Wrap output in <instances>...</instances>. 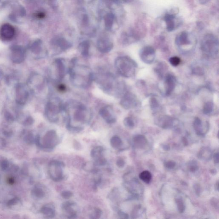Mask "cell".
I'll return each mask as SVG.
<instances>
[{
  "mask_svg": "<svg viewBox=\"0 0 219 219\" xmlns=\"http://www.w3.org/2000/svg\"><path fill=\"white\" fill-rule=\"evenodd\" d=\"M93 80L103 91L114 96H119L124 92V84L112 73L101 72L94 75Z\"/></svg>",
  "mask_w": 219,
  "mask_h": 219,
  "instance_id": "1",
  "label": "cell"
},
{
  "mask_svg": "<svg viewBox=\"0 0 219 219\" xmlns=\"http://www.w3.org/2000/svg\"><path fill=\"white\" fill-rule=\"evenodd\" d=\"M72 63L68 70L71 82L78 87L87 88L93 80L91 69L87 65L77 64L76 60H72Z\"/></svg>",
  "mask_w": 219,
  "mask_h": 219,
  "instance_id": "2",
  "label": "cell"
},
{
  "mask_svg": "<svg viewBox=\"0 0 219 219\" xmlns=\"http://www.w3.org/2000/svg\"><path fill=\"white\" fill-rule=\"evenodd\" d=\"M67 116L66 126L70 125L73 122L85 124L90 120L91 114L87 107L79 101H72L68 102L64 107Z\"/></svg>",
  "mask_w": 219,
  "mask_h": 219,
  "instance_id": "3",
  "label": "cell"
},
{
  "mask_svg": "<svg viewBox=\"0 0 219 219\" xmlns=\"http://www.w3.org/2000/svg\"><path fill=\"white\" fill-rule=\"evenodd\" d=\"M115 66L118 73L125 78H129L134 75L137 65L132 59L127 56L117 57L115 61Z\"/></svg>",
  "mask_w": 219,
  "mask_h": 219,
  "instance_id": "4",
  "label": "cell"
},
{
  "mask_svg": "<svg viewBox=\"0 0 219 219\" xmlns=\"http://www.w3.org/2000/svg\"><path fill=\"white\" fill-rule=\"evenodd\" d=\"M64 107L58 98H54L49 101L45 107V113L47 120L52 123H56L59 120L60 115Z\"/></svg>",
  "mask_w": 219,
  "mask_h": 219,
  "instance_id": "5",
  "label": "cell"
},
{
  "mask_svg": "<svg viewBox=\"0 0 219 219\" xmlns=\"http://www.w3.org/2000/svg\"><path fill=\"white\" fill-rule=\"evenodd\" d=\"M30 90L26 85L18 83L15 87V100L19 105H25L30 98Z\"/></svg>",
  "mask_w": 219,
  "mask_h": 219,
  "instance_id": "6",
  "label": "cell"
},
{
  "mask_svg": "<svg viewBox=\"0 0 219 219\" xmlns=\"http://www.w3.org/2000/svg\"><path fill=\"white\" fill-rule=\"evenodd\" d=\"M59 139L55 131L49 130L46 133L43 139V143L39 147L43 150H50L58 143Z\"/></svg>",
  "mask_w": 219,
  "mask_h": 219,
  "instance_id": "7",
  "label": "cell"
},
{
  "mask_svg": "<svg viewBox=\"0 0 219 219\" xmlns=\"http://www.w3.org/2000/svg\"><path fill=\"white\" fill-rule=\"evenodd\" d=\"M65 164L62 161H52L49 164V173L50 176L55 182L60 181L63 179L62 167Z\"/></svg>",
  "mask_w": 219,
  "mask_h": 219,
  "instance_id": "8",
  "label": "cell"
},
{
  "mask_svg": "<svg viewBox=\"0 0 219 219\" xmlns=\"http://www.w3.org/2000/svg\"><path fill=\"white\" fill-rule=\"evenodd\" d=\"M137 100L135 95L131 92H127L123 96L120 101V104L124 109L129 110L137 106Z\"/></svg>",
  "mask_w": 219,
  "mask_h": 219,
  "instance_id": "9",
  "label": "cell"
},
{
  "mask_svg": "<svg viewBox=\"0 0 219 219\" xmlns=\"http://www.w3.org/2000/svg\"><path fill=\"white\" fill-rule=\"evenodd\" d=\"M26 52L23 48L15 46L11 50L10 57L11 60L15 64H20L24 61L26 58Z\"/></svg>",
  "mask_w": 219,
  "mask_h": 219,
  "instance_id": "10",
  "label": "cell"
},
{
  "mask_svg": "<svg viewBox=\"0 0 219 219\" xmlns=\"http://www.w3.org/2000/svg\"><path fill=\"white\" fill-rule=\"evenodd\" d=\"M53 65L57 76V80L61 81L65 77L67 71L65 61L62 59H57L54 62Z\"/></svg>",
  "mask_w": 219,
  "mask_h": 219,
  "instance_id": "11",
  "label": "cell"
},
{
  "mask_svg": "<svg viewBox=\"0 0 219 219\" xmlns=\"http://www.w3.org/2000/svg\"><path fill=\"white\" fill-rule=\"evenodd\" d=\"M99 114L108 124H113L116 122V116L111 106H106L102 107L100 110Z\"/></svg>",
  "mask_w": 219,
  "mask_h": 219,
  "instance_id": "12",
  "label": "cell"
},
{
  "mask_svg": "<svg viewBox=\"0 0 219 219\" xmlns=\"http://www.w3.org/2000/svg\"><path fill=\"white\" fill-rule=\"evenodd\" d=\"M140 57L143 62L147 64H150L154 61L155 57V51L151 47L144 48L140 53Z\"/></svg>",
  "mask_w": 219,
  "mask_h": 219,
  "instance_id": "13",
  "label": "cell"
},
{
  "mask_svg": "<svg viewBox=\"0 0 219 219\" xmlns=\"http://www.w3.org/2000/svg\"><path fill=\"white\" fill-rule=\"evenodd\" d=\"M156 122L157 125L161 128L169 129L176 125L178 121L171 116L164 115L158 117Z\"/></svg>",
  "mask_w": 219,
  "mask_h": 219,
  "instance_id": "14",
  "label": "cell"
},
{
  "mask_svg": "<svg viewBox=\"0 0 219 219\" xmlns=\"http://www.w3.org/2000/svg\"><path fill=\"white\" fill-rule=\"evenodd\" d=\"M14 28L9 24H4L0 30V37L4 41H10L14 37Z\"/></svg>",
  "mask_w": 219,
  "mask_h": 219,
  "instance_id": "15",
  "label": "cell"
},
{
  "mask_svg": "<svg viewBox=\"0 0 219 219\" xmlns=\"http://www.w3.org/2000/svg\"><path fill=\"white\" fill-rule=\"evenodd\" d=\"M176 83V80L174 76L169 74L167 75L165 79V86L166 95L170 96L174 90Z\"/></svg>",
  "mask_w": 219,
  "mask_h": 219,
  "instance_id": "16",
  "label": "cell"
},
{
  "mask_svg": "<svg viewBox=\"0 0 219 219\" xmlns=\"http://www.w3.org/2000/svg\"><path fill=\"white\" fill-rule=\"evenodd\" d=\"M193 127L195 132L198 135H202L205 134V132H208L209 129V124L208 122L205 123L204 125L202 124V121L199 118H195L193 123Z\"/></svg>",
  "mask_w": 219,
  "mask_h": 219,
  "instance_id": "17",
  "label": "cell"
},
{
  "mask_svg": "<svg viewBox=\"0 0 219 219\" xmlns=\"http://www.w3.org/2000/svg\"><path fill=\"white\" fill-rule=\"evenodd\" d=\"M44 80L43 78L38 74H34L32 75L29 79L28 84L33 88H39L43 84Z\"/></svg>",
  "mask_w": 219,
  "mask_h": 219,
  "instance_id": "18",
  "label": "cell"
},
{
  "mask_svg": "<svg viewBox=\"0 0 219 219\" xmlns=\"http://www.w3.org/2000/svg\"><path fill=\"white\" fill-rule=\"evenodd\" d=\"M134 145L136 147L143 148L147 144V140L145 137L141 135H137L133 139Z\"/></svg>",
  "mask_w": 219,
  "mask_h": 219,
  "instance_id": "19",
  "label": "cell"
},
{
  "mask_svg": "<svg viewBox=\"0 0 219 219\" xmlns=\"http://www.w3.org/2000/svg\"><path fill=\"white\" fill-rule=\"evenodd\" d=\"M40 212L46 218H52L55 215L54 209L51 205H46L43 206L41 209Z\"/></svg>",
  "mask_w": 219,
  "mask_h": 219,
  "instance_id": "20",
  "label": "cell"
},
{
  "mask_svg": "<svg viewBox=\"0 0 219 219\" xmlns=\"http://www.w3.org/2000/svg\"><path fill=\"white\" fill-rule=\"evenodd\" d=\"M212 151L209 148L207 147H203L198 153V158L203 160H210L212 157Z\"/></svg>",
  "mask_w": 219,
  "mask_h": 219,
  "instance_id": "21",
  "label": "cell"
},
{
  "mask_svg": "<svg viewBox=\"0 0 219 219\" xmlns=\"http://www.w3.org/2000/svg\"><path fill=\"white\" fill-rule=\"evenodd\" d=\"M112 48V45L107 41H100L98 44V49L101 52L107 53L109 52Z\"/></svg>",
  "mask_w": 219,
  "mask_h": 219,
  "instance_id": "22",
  "label": "cell"
},
{
  "mask_svg": "<svg viewBox=\"0 0 219 219\" xmlns=\"http://www.w3.org/2000/svg\"><path fill=\"white\" fill-rule=\"evenodd\" d=\"M31 194L34 198L37 199H42L45 195V193L43 189L40 187L37 186L33 189L31 192Z\"/></svg>",
  "mask_w": 219,
  "mask_h": 219,
  "instance_id": "23",
  "label": "cell"
},
{
  "mask_svg": "<svg viewBox=\"0 0 219 219\" xmlns=\"http://www.w3.org/2000/svg\"><path fill=\"white\" fill-rule=\"evenodd\" d=\"M75 203L73 202H70V201H68V202H65L62 203V208L64 211H66L67 213L69 214V216L73 214L76 213V212L73 210L72 208V206H74Z\"/></svg>",
  "mask_w": 219,
  "mask_h": 219,
  "instance_id": "24",
  "label": "cell"
},
{
  "mask_svg": "<svg viewBox=\"0 0 219 219\" xmlns=\"http://www.w3.org/2000/svg\"><path fill=\"white\" fill-rule=\"evenodd\" d=\"M110 143L111 146L113 148L118 149L123 145V141L120 137L118 136H114L112 137L110 140Z\"/></svg>",
  "mask_w": 219,
  "mask_h": 219,
  "instance_id": "25",
  "label": "cell"
},
{
  "mask_svg": "<svg viewBox=\"0 0 219 219\" xmlns=\"http://www.w3.org/2000/svg\"><path fill=\"white\" fill-rule=\"evenodd\" d=\"M104 151V148L102 146H98L94 148L90 152V155L93 158L96 159L102 157V153Z\"/></svg>",
  "mask_w": 219,
  "mask_h": 219,
  "instance_id": "26",
  "label": "cell"
},
{
  "mask_svg": "<svg viewBox=\"0 0 219 219\" xmlns=\"http://www.w3.org/2000/svg\"><path fill=\"white\" fill-rule=\"evenodd\" d=\"M139 177L140 179L144 182L145 183L148 184L150 183L151 181L152 176H151V173L149 171L145 170L143 171L140 174Z\"/></svg>",
  "mask_w": 219,
  "mask_h": 219,
  "instance_id": "27",
  "label": "cell"
},
{
  "mask_svg": "<svg viewBox=\"0 0 219 219\" xmlns=\"http://www.w3.org/2000/svg\"><path fill=\"white\" fill-rule=\"evenodd\" d=\"M89 48L90 46L87 43L82 44L80 47L79 51L82 56L84 57H87L89 54Z\"/></svg>",
  "mask_w": 219,
  "mask_h": 219,
  "instance_id": "28",
  "label": "cell"
},
{
  "mask_svg": "<svg viewBox=\"0 0 219 219\" xmlns=\"http://www.w3.org/2000/svg\"><path fill=\"white\" fill-rule=\"evenodd\" d=\"M20 199L17 197H15L8 201L7 206L10 209H13L16 205H20Z\"/></svg>",
  "mask_w": 219,
  "mask_h": 219,
  "instance_id": "29",
  "label": "cell"
},
{
  "mask_svg": "<svg viewBox=\"0 0 219 219\" xmlns=\"http://www.w3.org/2000/svg\"><path fill=\"white\" fill-rule=\"evenodd\" d=\"M175 200L177 206L178 211L180 213H183L185 210V205L183 200L180 197L176 198Z\"/></svg>",
  "mask_w": 219,
  "mask_h": 219,
  "instance_id": "30",
  "label": "cell"
},
{
  "mask_svg": "<svg viewBox=\"0 0 219 219\" xmlns=\"http://www.w3.org/2000/svg\"><path fill=\"white\" fill-rule=\"evenodd\" d=\"M214 107V104L212 102L206 103L203 107V113L205 114H210L213 111Z\"/></svg>",
  "mask_w": 219,
  "mask_h": 219,
  "instance_id": "31",
  "label": "cell"
},
{
  "mask_svg": "<svg viewBox=\"0 0 219 219\" xmlns=\"http://www.w3.org/2000/svg\"><path fill=\"white\" fill-rule=\"evenodd\" d=\"M35 137H36L34 136L33 133L31 132H28L24 136V140L26 143L29 144H32L35 143Z\"/></svg>",
  "mask_w": 219,
  "mask_h": 219,
  "instance_id": "32",
  "label": "cell"
},
{
  "mask_svg": "<svg viewBox=\"0 0 219 219\" xmlns=\"http://www.w3.org/2000/svg\"><path fill=\"white\" fill-rule=\"evenodd\" d=\"M95 164H93V162H88L84 164L82 168L85 170L93 172V171L95 169Z\"/></svg>",
  "mask_w": 219,
  "mask_h": 219,
  "instance_id": "33",
  "label": "cell"
},
{
  "mask_svg": "<svg viewBox=\"0 0 219 219\" xmlns=\"http://www.w3.org/2000/svg\"><path fill=\"white\" fill-rule=\"evenodd\" d=\"M123 123L126 127L130 128V129L133 128L134 126V123L133 120L130 117L125 118L123 121Z\"/></svg>",
  "mask_w": 219,
  "mask_h": 219,
  "instance_id": "34",
  "label": "cell"
},
{
  "mask_svg": "<svg viewBox=\"0 0 219 219\" xmlns=\"http://www.w3.org/2000/svg\"><path fill=\"white\" fill-rule=\"evenodd\" d=\"M169 62L173 66H178L181 62L180 59L178 57L175 56L171 57L169 59Z\"/></svg>",
  "mask_w": 219,
  "mask_h": 219,
  "instance_id": "35",
  "label": "cell"
},
{
  "mask_svg": "<svg viewBox=\"0 0 219 219\" xmlns=\"http://www.w3.org/2000/svg\"><path fill=\"white\" fill-rule=\"evenodd\" d=\"M4 116L7 121L9 123L13 122L16 119V117H15L13 114L7 111L5 113Z\"/></svg>",
  "mask_w": 219,
  "mask_h": 219,
  "instance_id": "36",
  "label": "cell"
},
{
  "mask_svg": "<svg viewBox=\"0 0 219 219\" xmlns=\"http://www.w3.org/2000/svg\"><path fill=\"white\" fill-rule=\"evenodd\" d=\"M150 107L151 109L155 110L157 109V107L159 106V103L157 100L155 98H151L150 101Z\"/></svg>",
  "mask_w": 219,
  "mask_h": 219,
  "instance_id": "37",
  "label": "cell"
},
{
  "mask_svg": "<svg viewBox=\"0 0 219 219\" xmlns=\"http://www.w3.org/2000/svg\"><path fill=\"white\" fill-rule=\"evenodd\" d=\"M94 214L92 215L93 217L92 218L98 219L100 218L102 214V212L101 209L98 208H95L94 209Z\"/></svg>",
  "mask_w": 219,
  "mask_h": 219,
  "instance_id": "38",
  "label": "cell"
},
{
  "mask_svg": "<svg viewBox=\"0 0 219 219\" xmlns=\"http://www.w3.org/2000/svg\"><path fill=\"white\" fill-rule=\"evenodd\" d=\"M0 166H1V168L3 170L6 171L9 168V162L6 160H2L0 163Z\"/></svg>",
  "mask_w": 219,
  "mask_h": 219,
  "instance_id": "39",
  "label": "cell"
},
{
  "mask_svg": "<svg viewBox=\"0 0 219 219\" xmlns=\"http://www.w3.org/2000/svg\"><path fill=\"white\" fill-rule=\"evenodd\" d=\"M107 160L105 158L102 157H99L96 160L95 165H98V166H103L107 164Z\"/></svg>",
  "mask_w": 219,
  "mask_h": 219,
  "instance_id": "40",
  "label": "cell"
},
{
  "mask_svg": "<svg viewBox=\"0 0 219 219\" xmlns=\"http://www.w3.org/2000/svg\"><path fill=\"white\" fill-rule=\"evenodd\" d=\"M73 195V193L72 192L68 190H65L62 191L61 193V196L64 199H68L71 198Z\"/></svg>",
  "mask_w": 219,
  "mask_h": 219,
  "instance_id": "41",
  "label": "cell"
},
{
  "mask_svg": "<svg viewBox=\"0 0 219 219\" xmlns=\"http://www.w3.org/2000/svg\"><path fill=\"white\" fill-rule=\"evenodd\" d=\"M164 166L166 168H168V169H171L175 168L176 164L174 161H166L164 163Z\"/></svg>",
  "mask_w": 219,
  "mask_h": 219,
  "instance_id": "42",
  "label": "cell"
},
{
  "mask_svg": "<svg viewBox=\"0 0 219 219\" xmlns=\"http://www.w3.org/2000/svg\"><path fill=\"white\" fill-rule=\"evenodd\" d=\"M116 165L119 168H123L125 165V162L122 158H119L116 161Z\"/></svg>",
  "mask_w": 219,
  "mask_h": 219,
  "instance_id": "43",
  "label": "cell"
},
{
  "mask_svg": "<svg viewBox=\"0 0 219 219\" xmlns=\"http://www.w3.org/2000/svg\"><path fill=\"white\" fill-rule=\"evenodd\" d=\"M190 170L191 172H195L198 169V167L197 164H195V162H192V164L190 166Z\"/></svg>",
  "mask_w": 219,
  "mask_h": 219,
  "instance_id": "44",
  "label": "cell"
},
{
  "mask_svg": "<svg viewBox=\"0 0 219 219\" xmlns=\"http://www.w3.org/2000/svg\"><path fill=\"white\" fill-rule=\"evenodd\" d=\"M73 146H74V148L75 149L78 150H80L82 148V145L81 144V143L75 140L73 142Z\"/></svg>",
  "mask_w": 219,
  "mask_h": 219,
  "instance_id": "45",
  "label": "cell"
},
{
  "mask_svg": "<svg viewBox=\"0 0 219 219\" xmlns=\"http://www.w3.org/2000/svg\"><path fill=\"white\" fill-rule=\"evenodd\" d=\"M118 215L121 218L126 219L129 218L128 215L125 212H122V211H118Z\"/></svg>",
  "mask_w": 219,
  "mask_h": 219,
  "instance_id": "46",
  "label": "cell"
},
{
  "mask_svg": "<svg viewBox=\"0 0 219 219\" xmlns=\"http://www.w3.org/2000/svg\"><path fill=\"white\" fill-rule=\"evenodd\" d=\"M58 89L60 91L64 92L66 90V87L64 85L60 84V85H59Z\"/></svg>",
  "mask_w": 219,
  "mask_h": 219,
  "instance_id": "47",
  "label": "cell"
},
{
  "mask_svg": "<svg viewBox=\"0 0 219 219\" xmlns=\"http://www.w3.org/2000/svg\"><path fill=\"white\" fill-rule=\"evenodd\" d=\"M214 162L215 164H218L219 162V153H216L214 155Z\"/></svg>",
  "mask_w": 219,
  "mask_h": 219,
  "instance_id": "48",
  "label": "cell"
},
{
  "mask_svg": "<svg viewBox=\"0 0 219 219\" xmlns=\"http://www.w3.org/2000/svg\"><path fill=\"white\" fill-rule=\"evenodd\" d=\"M195 191H196V193L198 195V193L200 192V187H199V185H195Z\"/></svg>",
  "mask_w": 219,
  "mask_h": 219,
  "instance_id": "49",
  "label": "cell"
},
{
  "mask_svg": "<svg viewBox=\"0 0 219 219\" xmlns=\"http://www.w3.org/2000/svg\"><path fill=\"white\" fill-rule=\"evenodd\" d=\"M8 182L10 184H13L15 182L14 179H13V178H10L8 180Z\"/></svg>",
  "mask_w": 219,
  "mask_h": 219,
  "instance_id": "50",
  "label": "cell"
},
{
  "mask_svg": "<svg viewBox=\"0 0 219 219\" xmlns=\"http://www.w3.org/2000/svg\"><path fill=\"white\" fill-rule=\"evenodd\" d=\"M183 142L184 144V145L185 146H187V144H188V141H187V139L186 138H183Z\"/></svg>",
  "mask_w": 219,
  "mask_h": 219,
  "instance_id": "51",
  "label": "cell"
},
{
  "mask_svg": "<svg viewBox=\"0 0 219 219\" xmlns=\"http://www.w3.org/2000/svg\"><path fill=\"white\" fill-rule=\"evenodd\" d=\"M215 188L217 190H218V182H217V183L216 184Z\"/></svg>",
  "mask_w": 219,
  "mask_h": 219,
  "instance_id": "52",
  "label": "cell"
}]
</instances>
